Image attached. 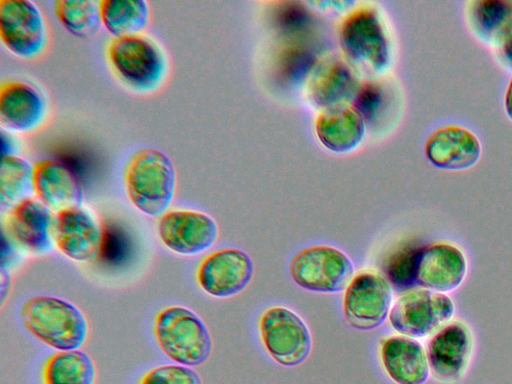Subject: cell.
<instances>
[{
    "label": "cell",
    "mask_w": 512,
    "mask_h": 384,
    "mask_svg": "<svg viewBox=\"0 0 512 384\" xmlns=\"http://www.w3.org/2000/svg\"><path fill=\"white\" fill-rule=\"evenodd\" d=\"M124 186L131 203L148 216H161L170 207L176 190V171L161 150L146 147L128 159Z\"/></svg>",
    "instance_id": "obj_1"
},
{
    "label": "cell",
    "mask_w": 512,
    "mask_h": 384,
    "mask_svg": "<svg viewBox=\"0 0 512 384\" xmlns=\"http://www.w3.org/2000/svg\"><path fill=\"white\" fill-rule=\"evenodd\" d=\"M20 319L33 337L58 351L79 349L88 333L82 311L73 303L55 296L29 297L21 306Z\"/></svg>",
    "instance_id": "obj_2"
},
{
    "label": "cell",
    "mask_w": 512,
    "mask_h": 384,
    "mask_svg": "<svg viewBox=\"0 0 512 384\" xmlns=\"http://www.w3.org/2000/svg\"><path fill=\"white\" fill-rule=\"evenodd\" d=\"M153 333L158 347L176 364L198 366L211 354L212 340L206 325L184 306L172 305L160 310Z\"/></svg>",
    "instance_id": "obj_3"
},
{
    "label": "cell",
    "mask_w": 512,
    "mask_h": 384,
    "mask_svg": "<svg viewBox=\"0 0 512 384\" xmlns=\"http://www.w3.org/2000/svg\"><path fill=\"white\" fill-rule=\"evenodd\" d=\"M107 57L116 75L138 92L159 88L167 73V61L160 47L143 35L114 38Z\"/></svg>",
    "instance_id": "obj_4"
},
{
    "label": "cell",
    "mask_w": 512,
    "mask_h": 384,
    "mask_svg": "<svg viewBox=\"0 0 512 384\" xmlns=\"http://www.w3.org/2000/svg\"><path fill=\"white\" fill-rule=\"evenodd\" d=\"M354 271L351 259L328 245L306 247L298 251L289 264L290 276L299 287L319 293L345 290Z\"/></svg>",
    "instance_id": "obj_5"
},
{
    "label": "cell",
    "mask_w": 512,
    "mask_h": 384,
    "mask_svg": "<svg viewBox=\"0 0 512 384\" xmlns=\"http://www.w3.org/2000/svg\"><path fill=\"white\" fill-rule=\"evenodd\" d=\"M259 330L266 351L282 366H298L311 352L312 337L308 326L288 308L267 309L260 318Z\"/></svg>",
    "instance_id": "obj_6"
},
{
    "label": "cell",
    "mask_w": 512,
    "mask_h": 384,
    "mask_svg": "<svg viewBox=\"0 0 512 384\" xmlns=\"http://www.w3.org/2000/svg\"><path fill=\"white\" fill-rule=\"evenodd\" d=\"M392 289L385 276L373 270L356 274L345 289L343 314L354 329L370 331L389 316Z\"/></svg>",
    "instance_id": "obj_7"
},
{
    "label": "cell",
    "mask_w": 512,
    "mask_h": 384,
    "mask_svg": "<svg viewBox=\"0 0 512 384\" xmlns=\"http://www.w3.org/2000/svg\"><path fill=\"white\" fill-rule=\"evenodd\" d=\"M454 304L444 293L426 288L410 289L394 303L389 313L390 325L408 337H424L451 319Z\"/></svg>",
    "instance_id": "obj_8"
},
{
    "label": "cell",
    "mask_w": 512,
    "mask_h": 384,
    "mask_svg": "<svg viewBox=\"0 0 512 384\" xmlns=\"http://www.w3.org/2000/svg\"><path fill=\"white\" fill-rule=\"evenodd\" d=\"M0 38L13 55L30 60L40 56L48 43L45 18L28 0H0Z\"/></svg>",
    "instance_id": "obj_9"
},
{
    "label": "cell",
    "mask_w": 512,
    "mask_h": 384,
    "mask_svg": "<svg viewBox=\"0 0 512 384\" xmlns=\"http://www.w3.org/2000/svg\"><path fill=\"white\" fill-rule=\"evenodd\" d=\"M162 244L180 255H197L214 245L218 226L208 214L188 209L168 210L157 225Z\"/></svg>",
    "instance_id": "obj_10"
},
{
    "label": "cell",
    "mask_w": 512,
    "mask_h": 384,
    "mask_svg": "<svg viewBox=\"0 0 512 384\" xmlns=\"http://www.w3.org/2000/svg\"><path fill=\"white\" fill-rule=\"evenodd\" d=\"M254 266L250 256L237 248H222L207 255L198 265L200 288L216 298L241 293L251 282Z\"/></svg>",
    "instance_id": "obj_11"
},
{
    "label": "cell",
    "mask_w": 512,
    "mask_h": 384,
    "mask_svg": "<svg viewBox=\"0 0 512 384\" xmlns=\"http://www.w3.org/2000/svg\"><path fill=\"white\" fill-rule=\"evenodd\" d=\"M52 237L62 254L79 262L96 258L103 242L100 225L81 206L54 214Z\"/></svg>",
    "instance_id": "obj_12"
},
{
    "label": "cell",
    "mask_w": 512,
    "mask_h": 384,
    "mask_svg": "<svg viewBox=\"0 0 512 384\" xmlns=\"http://www.w3.org/2000/svg\"><path fill=\"white\" fill-rule=\"evenodd\" d=\"M47 101L33 85L8 81L0 87V125L13 133H30L47 117Z\"/></svg>",
    "instance_id": "obj_13"
},
{
    "label": "cell",
    "mask_w": 512,
    "mask_h": 384,
    "mask_svg": "<svg viewBox=\"0 0 512 384\" xmlns=\"http://www.w3.org/2000/svg\"><path fill=\"white\" fill-rule=\"evenodd\" d=\"M54 214L38 199L29 197L11 208L5 227L11 239L28 252L42 254L51 250Z\"/></svg>",
    "instance_id": "obj_14"
},
{
    "label": "cell",
    "mask_w": 512,
    "mask_h": 384,
    "mask_svg": "<svg viewBox=\"0 0 512 384\" xmlns=\"http://www.w3.org/2000/svg\"><path fill=\"white\" fill-rule=\"evenodd\" d=\"M467 270L462 251L451 244L421 247L416 263L415 282L426 289L445 293L456 289Z\"/></svg>",
    "instance_id": "obj_15"
},
{
    "label": "cell",
    "mask_w": 512,
    "mask_h": 384,
    "mask_svg": "<svg viewBox=\"0 0 512 384\" xmlns=\"http://www.w3.org/2000/svg\"><path fill=\"white\" fill-rule=\"evenodd\" d=\"M33 187L37 199L53 213L81 206L83 192L74 171L58 159H44L34 165Z\"/></svg>",
    "instance_id": "obj_16"
},
{
    "label": "cell",
    "mask_w": 512,
    "mask_h": 384,
    "mask_svg": "<svg viewBox=\"0 0 512 384\" xmlns=\"http://www.w3.org/2000/svg\"><path fill=\"white\" fill-rule=\"evenodd\" d=\"M471 353V337L460 322L450 323L435 333L427 345V359L436 378L453 382L465 371Z\"/></svg>",
    "instance_id": "obj_17"
},
{
    "label": "cell",
    "mask_w": 512,
    "mask_h": 384,
    "mask_svg": "<svg viewBox=\"0 0 512 384\" xmlns=\"http://www.w3.org/2000/svg\"><path fill=\"white\" fill-rule=\"evenodd\" d=\"M428 160L445 170H463L473 166L481 155L477 137L466 128L447 125L433 131L425 143Z\"/></svg>",
    "instance_id": "obj_18"
},
{
    "label": "cell",
    "mask_w": 512,
    "mask_h": 384,
    "mask_svg": "<svg viewBox=\"0 0 512 384\" xmlns=\"http://www.w3.org/2000/svg\"><path fill=\"white\" fill-rule=\"evenodd\" d=\"M380 356L385 372L396 384H424L428 379L426 351L412 337L403 335L384 339Z\"/></svg>",
    "instance_id": "obj_19"
},
{
    "label": "cell",
    "mask_w": 512,
    "mask_h": 384,
    "mask_svg": "<svg viewBox=\"0 0 512 384\" xmlns=\"http://www.w3.org/2000/svg\"><path fill=\"white\" fill-rule=\"evenodd\" d=\"M99 7L103 27L115 38L139 35L150 20L144 0H101Z\"/></svg>",
    "instance_id": "obj_20"
},
{
    "label": "cell",
    "mask_w": 512,
    "mask_h": 384,
    "mask_svg": "<svg viewBox=\"0 0 512 384\" xmlns=\"http://www.w3.org/2000/svg\"><path fill=\"white\" fill-rule=\"evenodd\" d=\"M42 375L44 384H93L95 366L81 350H61L48 357Z\"/></svg>",
    "instance_id": "obj_21"
},
{
    "label": "cell",
    "mask_w": 512,
    "mask_h": 384,
    "mask_svg": "<svg viewBox=\"0 0 512 384\" xmlns=\"http://www.w3.org/2000/svg\"><path fill=\"white\" fill-rule=\"evenodd\" d=\"M34 166L17 155L4 154L0 166V206L10 210L19 202L31 197Z\"/></svg>",
    "instance_id": "obj_22"
},
{
    "label": "cell",
    "mask_w": 512,
    "mask_h": 384,
    "mask_svg": "<svg viewBox=\"0 0 512 384\" xmlns=\"http://www.w3.org/2000/svg\"><path fill=\"white\" fill-rule=\"evenodd\" d=\"M53 10L60 24L78 38H92L103 26L99 1L57 0L53 4Z\"/></svg>",
    "instance_id": "obj_23"
},
{
    "label": "cell",
    "mask_w": 512,
    "mask_h": 384,
    "mask_svg": "<svg viewBox=\"0 0 512 384\" xmlns=\"http://www.w3.org/2000/svg\"><path fill=\"white\" fill-rule=\"evenodd\" d=\"M420 249L418 246L406 245L397 248L387 258L384 264L385 277L397 289H409L416 284V263Z\"/></svg>",
    "instance_id": "obj_24"
},
{
    "label": "cell",
    "mask_w": 512,
    "mask_h": 384,
    "mask_svg": "<svg viewBox=\"0 0 512 384\" xmlns=\"http://www.w3.org/2000/svg\"><path fill=\"white\" fill-rule=\"evenodd\" d=\"M140 384H202L199 374L192 368L169 364L149 370Z\"/></svg>",
    "instance_id": "obj_25"
},
{
    "label": "cell",
    "mask_w": 512,
    "mask_h": 384,
    "mask_svg": "<svg viewBox=\"0 0 512 384\" xmlns=\"http://www.w3.org/2000/svg\"><path fill=\"white\" fill-rule=\"evenodd\" d=\"M512 16V4L503 1L477 2L475 17L477 23L486 31H492L509 24Z\"/></svg>",
    "instance_id": "obj_26"
},
{
    "label": "cell",
    "mask_w": 512,
    "mask_h": 384,
    "mask_svg": "<svg viewBox=\"0 0 512 384\" xmlns=\"http://www.w3.org/2000/svg\"><path fill=\"white\" fill-rule=\"evenodd\" d=\"M505 109L508 117L512 120V78L505 94Z\"/></svg>",
    "instance_id": "obj_27"
},
{
    "label": "cell",
    "mask_w": 512,
    "mask_h": 384,
    "mask_svg": "<svg viewBox=\"0 0 512 384\" xmlns=\"http://www.w3.org/2000/svg\"><path fill=\"white\" fill-rule=\"evenodd\" d=\"M503 51L505 57L512 63V29L504 41Z\"/></svg>",
    "instance_id": "obj_28"
}]
</instances>
